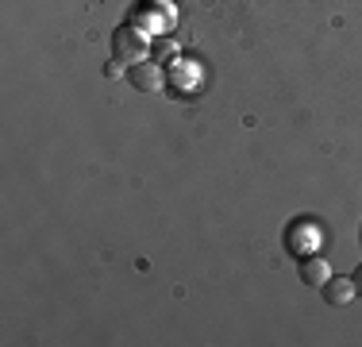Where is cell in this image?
Listing matches in <instances>:
<instances>
[{
	"label": "cell",
	"mask_w": 362,
	"mask_h": 347,
	"mask_svg": "<svg viewBox=\"0 0 362 347\" xmlns=\"http://www.w3.org/2000/svg\"><path fill=\"white\" fill-rule=\"evenodd\" d=\"M112 55H116V62H143L146 58V35L139 28H116V35H112Z\"/></svg>",
	"instance_id": "6da1fadb"
},
{
	"label": "cell",
	"mask_w": 362,
	"mask_h": 347,
	"mask_svg": "<svg viewBox=\"0 0 362 347\" xmlns=\"http://www.w3.org/2000/svg\"><path fill=\"white\" fill-rule=\"evenodd\" d=\"M127 77H132V85L139 93H162V85H166V74H162L158 62H135Z\"/></svg>",
	"instance_id": "7a4b0ae2"
},
{
	"label": "cell",
	"mask_w": 362,
	"mask_h": 347,
	"mask_svg": "<svg viewBox=\"0 0 362 347\" xmlns=\"http://www.w3.org/2000/svg\"><path fill=\"white\" fill-rule=\"evenodd\" d=\"M320 293H324V301L332 309H347L351 301H355V282H351V278H327V282L320 285Z\"/></svg>",
	"instance_id": "3957f363"
},
{
	"label": "cell",
	"mask_w": 362,
	"mask_h": 347,
	"mask_svg": "<svg viewBox=\"0 0 362 347\" xmlns=\"http://www.w3.org/2000/svg\"><path fill=\"white\" fill-rule=\"evenodd\" d=\"M327 278H332V266H327V258H320V255H305V258H300V282H305V285L320 290Z\"/></svg>",
	"instance_id": "277c9868"
},
{
	"label": "cell",
	"mask_w": 362,
	"mask_h": 347,
	"mask_svg": "<svg viewBox=\"0 0 362 347\" xmlns=\"http://www.w3.org/2000/svg\"><path fill=\"white\" fill-rule=\"evenodd\" d=\"M177 81H193V69H185V66H174V85Z\"/></svg>",
	"instance_id": "5b68a950"
},
{
	"label": "cell",
	"mask_w": 362,
	"mask_h": 347,
	"mask_svg": "<svg viewBox=\"0 0 362 347\" xmlns=\"http://www.w3.org/2000/svg\"><path fill=\"white\" fill-rule=\"evenodd\" d=\"M351 282H355V293H362V266L355 271V278H351Z\"/></svg>",
	"instance_id": "8992f818"
}]
</instances>
